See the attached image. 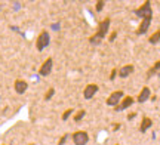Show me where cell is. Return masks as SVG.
<instances>
[{"instance_id": "obj_1", "label": "cell", "mask_w": 160, "mask_h": 145, "mask_svg": "<svg viewBox=\"0 0 160 145\" xmlns=\"http://www.w3.org/2000/svg\"><path fill=\"white\" fill-rule=\"evenodd\" d=\"M108 28H110V18H105L102 22L99 24V28H98V31L95 33V36H92L91 39H89V41H91L92 45H98L99 41H102L105 34L108 33Z\"/></svg>"}, {"instance_id": "obj_2", "label": "cell", "mask_w": 160, "mask_h": 145, "mask_svg": "<svg viewBox=\"0 0 160 145\" xmlns=\"http://www.w3.org/2000/svg\"><path fill=\"white\" fill-rule=\"evenodd\" d=\"M135 15L139 18H142V19H151L153 18V11H151V3H150L148 0L144 3L139 9H135Z\"/></svg>"}, {"instance_id": "obj_3", "label": "cell", "mask_w": 160, "mask_h": 145, "mask_svg": "<svg viewBox=\"0 0 160 145\" xmlns=\"http://www.w3.org/2000/svg\"><path fill=\"white\" fill-rule=\"evenodd\" d=\"M49 43H51V36H49V33H48V31H42L39 34V37H37V40H36V49H37L39 52H42L45 47L49 46Z\"/></svg>"}, {"instance_id": "obj_4", "label": "cell", "mask_w": 160, "mask_h": 145, "mask_svg": "<svg viewBox=\"0 0 160 145\" xmlns=\"http://www.w3.org/2000/svg\"><path fill=\"white\" fill-rule=\"evenodd\" d=\"M71 138H73L74 145H86L89 142V135L86 133L85 130H77V132H74V133L71 135Z\"/></svg>"}, {"instance_id": "obj_5", "label": "cell", "mask_w": 160, "mask_h": 145, "mask_svg": "<svg viewBox=\"0 0 160 145\" xmlns=\"http://www.w3.org/2000/svg\"><path fill=\"white\" fill-rule=\"evenodd\" d=\"M123 96H125V93L122 92V90H116V92H113L108 98H107V105H110V107L119 105V102L123 99Z\"/></svg>"}, {"instance_id": "obj_6", "label": "cell", "mask_w": 160, "mask_h": 145, "mask_svg": "<svg viewBox=\"0 0 160 145\" xmlns=\"http://www.w3.org/2000/svg\"><path fill=\"white\" fill-rule=\"evenodd\" d=\"M52 67H53V59H52V58H48L45 62H43V65L40 67L39 74L43 75V77L49 75V74H51V71H52Z\"/></svg>"}, {"instance_id": "obj_7", "label": "cell", "mask_w": 160, "mask_h": 145, "mask_svg": "<svg viewBox=\"0 0 160 145\" xmlns=\"http://www.w3.org/2000/svg\"><path fill=\"white\" fill-rule=\"evenodd\" d=\"M13 87H15V92L19 93V95H22V93H25V90L28 89V83H27L25 80L18 79V80H15V85H13Z\"/></svg>"}, {"instance_id": "obj_8", "label": "cell", "mask_w": 160, "mask_h": 145, "mask_svg": "<svg viewBox=\"0 0 160 145\" xmlns=\"http://www.w3.org/2000/svg\"><path fill=\"white\" fill-rule=\"evenodd\" d=\"M98 92V86L95 85V83H91V85H88V86L85 87V92H83V96H85L86 99H91L95 96V93Z\"/></svg>"}, {"instance_id": "obj_9", "label": "cell", "mask_w": 160, "mask_h": 145, "mask_svg": "<svg viewBox=\"0 0 160 145\" xmlns=\"http://www.w3.org/2000/svg\"><path fill=\"white\" fill-rule=\"evenodd\" d=\"M132 104H133V98H132V96H126V98L122 99V102H120L119 105H116L114 110L116 111H123V110H126V108H129Z\"/></svg>"}, {"instance_id": "obj_10", "label": "cell", "mask_w": 160, "mask_h": 145, "mask_svg": "<svg viewBox=\"0 0 160 145\" xmlns=\"http://www.w3.org/2000/svg\"><path fill=\"white\" fill-rule=\"evenodd\" d=\"M150 96H151V90H150V87H142V90L139 92V95H138V102L139 104H142V102H145V101H148Z\"/></svg>"}, {"instance_id": "obj_11", "label": "cell", "mask_w": 160, "mask_h": 145, "mask_svg": "<svg viewBox=\"0 0 160 145\" xmlns=\"http://www.w3.org/2000/svg\"><path fill=\"white\" fill-rule=\"evenodd\" d=\"M133 70H135V68H133V65L129 64V65H125V67H122L117 74H119V77H122V79H126V77H129V75L133 73Z\"/></svg>"}, {"instance_id": "obj_12", "label": "cell", "mask_w": 160, "mask_h": 145, "mask_svg": "<svg viewBox=\"0 0 160 145\" xmlns=\"http://www.w3.org/2000/svg\"><path fill=\"white\" fill-rule=\"evenodd\" d=\"M150 24H151V19H142L141 24H139V27H138V30H137V34H145L147 30L150 28Z\"/></svg>"}, {"instance_id": "obj_13", "label": "cell", "mask_w": 160, "mask_h": 145, "mask_svg": "<svg viewBox=\"0 0 160 145\" xmlns=\"http://www.w3.org/2000/svg\"><path fill=\"white\" fill-rule=\"evenodd\" d=\"M151 124H153V120L148 118V117H144L142 122H141V126H139V132H147L150 128H151Z\"/></svg>"}, {"instance_id": "obj_14", "label": "cell", "mask_w": 160, "mask_h": 145, "mask_svg": "<svg viewBox=\"0 0 160 145\" xmlns=\"http://www.w3.org/2000/svg\"><path fill=\"white\" fill-rule=\"evenodd\" d=\"M159 70H160V61H157V62H156V64L153 65V67H151L148 71H147V79H150L151 75L156 74V73H157Z\"/></svg>"}, {"instance_id": "obj_15", "label": "cell", "mask_w": 160, "mask_h": 145, "mask_svg": "<svg viewBox=\"0 0 160 145\" xmlns=\"http://www.w3.org/2000/svg\"><path fill=\"white\" fill-rule=\"evenodd\" d=\"M150 43H151V45H156V43H159L160 41V30L159 31H156L154 34H151L150 36Z\"/></svg>"}, {"instance_id": "obj_16", "label": "cell", "mask_w": 160, "mask_h": 145, "mask_svg": "<svg viewBox=\"0 0 160 145\" xmlns=\"http://www.w3.org/2000/svg\"><path fill=\"white\" fill-rule=\"evenodd\" d=\"M85 114H86L85 110H80L79 113H76V114H74V122H80V120L85 117Z\"/></svg>"}, {"instance_id": "obj_17", "label": "cell", "mask_w": 160, "mask_h": 145, "mask_svg": "<svg viewBox=\"0 0 160 145\" xmlns=\"http://www.w3.org/2000/svg\"><path fill=\"white\" fill-rule=\"evenodd\" d=\"M53 95H55V89H53V87H51V89H49V90L45 93V101H49V99H51Z\"/></svg>"}, {"instance_id": "obj_18", "label": "cell", "mask_w": 160, "mask_h": 145, "mask_svg": "<svg viewBox=\"0 0 160 145\" xmlns=\"http://www.w3.org/2000/svg\"><path fill=\"white\" fill-rule=\"evenodd\" d=\"M73 111H74L73 108H68L67 111H64V114H62V120H64V122H65V120H67V118L71 116V113H73Z\"/></svg>"}, {"instance_id": "obj_19", "label": "cell", "mask_w": 160, "mask_h": 145, "mask_svg": "<svg viewBox=\"0 0 160 145\" xmlns=\"http://www.w3.org/2000/svg\"><path fill=\"white\" fill-rule=\"evenodd\" d=\"M104 5H105V2H102V0H99V2H97V7H95V9H97L98 12H99V11H102Z\"/></svg>"}, {"instance_id": "obj_20", "label": "cell", "mask_w": 160, "mask_h": 145, "mask_svg": "<svg viewBox=\"0 0 160 145\" xmlns=\"http://www.w3.org/2000/svg\"><path fill=\"white\" fill-rule=\"evenodd\" d=\"M116 75H117V70H116V68H113V70H111V74H110V80H114Z\"/></svg>"}, {"instance_id": "obj_21", "label": "cell", "mask_w": 160, "mask_h": 145, "mask_svg": "<svg viewBox=\"0 0 160 145\" xmlns=\"http://www.w3.org/2000/svg\"><path fill=\"white\" fill-rule=\"evenodd\" d=\"M67 138H68V135H64L62 138L59 139V142H58V145H64V144H65V141H67Z\"/></svg>"}, {"instance_id": "obj_22", "label": "cell", "mask_w": 160, "mask_h": 145, "mask_svg": "<svg viewBox=\"0 0 160 145\" xmlns=\"http://www.w3.org/2000/svg\"><path fill=\"white\" fill-rule=\"evenodd\" d=\"M116 37H117V33H116V31L114 33H111V36H110V41H114Z\"/></svg>"}, {"instance_id": "obj_23", "label": "cell", "mask_w": 160, "mask_h": 145, "mask_svg": "<svg viewBox=\"0 0 160 145\" xmlns=\"http://www.w3.org/2000/svg\"><path fill=\"white\" fill-rule=\"evenodd\" d=\"M135 116H137L135 113H132V114H129V116H128V120H132V118H133Z\"/></svg>"}, {"instance_id": "obj_24", "label": "cell", "mask_w": 160, "mask_h": 145, "mask_svg": "<svg viewBox=\"0 0 160 145\" xmlns=\"http://www.w3.org/2000/svg\"><path fill=\"white\" fill-rule=\"evenodd\" d=\"M119 128H120V124H119V123H116V126H113V129H114V130H117Z\"/></svg>"}, {"instance_id": "obj_25", "label": "cell", "mask_w": 160, "mask_h": 145, "mask_svg": "<svg viewBox=\"0 0 160 145\" xmlns=\"http://www.w3.org/2000/svg\"><path fill=\"white\" fill-rule=\"evenodd\" d=\"M116 145H119V144H116Z\"/></svg>"}]
</instances>
